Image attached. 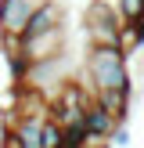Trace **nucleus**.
<instances>
[{
    "instance_id": "f257e3e1",
    "label": "nucleus",
    "mask_w": 144,
    "mask_h": 148,
    "mask_svg": "<svg viewBox=\"0 0 144 148\" xmlns=\"http://www.w3.org/2000/svg\"><path fill=\"white\" fill-rule=\"evenodd\" d=\"M83 79L90 87V94H105V90H133L130 79V51L126 47H101L90 43L83 58Z\"/></svg>"
},
{
    "instance_id": "f03ea898",
    "label": "nucleus",
    "mask_w": 144,
    "mask_h": 148,
    "mask_svg": "<svg viewBox=\"0 0 144 148\" xmlns=\"http://www.w3.org/2000/svg\"><path fill=\"white\" fill-rule=\"evenodd\" d=\"M122 29L126 22L119 18L115 7H105L97 0H90L83 11V33L90 43H101V47H122Z\"/></svg>"
},
{
    "instance_id": "7ed1b4c3",
    "label": "nucleus",
    "mask_w": 144,
    "mask_h": 148,
    "mask_svg": "<svg viewBox=\"0 0 144 148\" xmlns=\"http://www.w3.org/2000/svg\"><path fill=\"white\" fill-rule=\"evenodd\" d=\"M18 51L29 58V62H47V58L65 54V25H54L47 33H36L29 40H18Z\"/></svg>"
},
{
    "instance_id": "20e7f679",
    "label": "nucleus",
    "mask_w": 144,
    "mask_h": 148,
    "mask_svg": "<svg viewBox=\"0 0 144 148\" xmlns=\"http://www.w3.org/2000/svg\"><path fill=\"white\" fill-rule=\"evenodd\" d=\"M43 0H0V33L4 36H22L29 18L36 14Z\"/></svg>"
},
{
    "instance_id": "39448f33",
    "label": "nucleus",
    "mask_w": 144,
    "mask_h": 148,
    "mask_svg": "<svg viewBox=\"0 0 144 148\" xmlns=\"http://www.w3.org/2000/svg\"><path fill=\"white\" fill-rule=\"evenodd\" d=\"M115 116L108 112L105 105H97V101H90L86 105V116H83V127H86V137H90V145H101V141H108L112 137V130H115Z\"/></svg>"
},
{
    "instance_id": "423d86ee",
    "label": "nucleus",
    "mask_w": 144,
    "mask_h": 148,
    "mask_svg": "<svg viewBox=\"0 0 144 148\" xmlns=\"http://www.w3.org/2000/svg\"><path fill=\"white\" fill-rule=\"evenodd\" d=\"M54 25H65V7L58 4V0H43V4L36 7V14L29 18V25L22 29L18 40H29V36H36V33H47V29H54Z\"/></svg>"
},
{
    "instance_id": "0eeeda50",
    "label": "nucleus",
    "mask_w": 144,
    "mask_h": 148,
    "mask_svg": "<svg viewBox=\"0 0 144 148\" xmlns=\"http://www.w3.org/2000/svg\"><path fill=\"white\" fill-rule=\"evenodd\" d=\"M61 137H65L61 123H54V119L47 116L43 127H40V148H61Z\"/></svg>"
},
{
    "instance_id": "6e6552de",
    "label": "nucleus",
    "mask_w": 144,
    "mask_h": 148,
    "mask_svg": "<svg viewBox=\"0 0 144 148\" xmlns=\"http://www.w3.org/2000/svg\"><path fill=\"white\" fill-rule=\"evenodd\" d=\"M122 47L133 54V51H141L144 47V18H137V22H130L126 29H122Z\"/></svg>"
},
{
    "instance_id": "1a4fd4ad",
    "label": "nucleus",
    "mask_w": 144,
    "mask_h": 148,
    "mask_svg": "<svg viewBox=\"0 0 144 148\" xmlns=\"http://www.w3.org/2000/svg\"><path fill=\"white\" fill-rule=\"evenodd\" d=\"M115 11H119V18L130 25V22L144 18V0H119V7H115Z\"/></svg>"
},
{
    "instance_id": "9d476101",
    "label": "nucleus",
    "mask_w": 144,
    "mask_h": 148,
    "mask_svg": "<svg viewBox=\"0 0 144 148\" xmlns=\"http://www.w3.org/2000/svg\"><path fill=\"white\" fill-rule=\"evenodd\" d=\"M108 141H112L115 148H126V145H130V127H126V123H115V130H112Z\"/></svg>"
},
{
    "instance_id": "9b49d317",
    "label": "nucleus",
    "mask_w": 144,
    "mask_h": 148,
    "mask_svg": "<svg viewBox=\"0 0 144 148\" xmlns=\"http://www.w3.org/2000/svg\"><path fill=\"white\" fill-rule=\"evenodd\" d=\"M97 4H105V7H119V0H97Z\"/></svg>"
}]
</instances>
